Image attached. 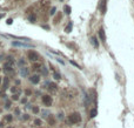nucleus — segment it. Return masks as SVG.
Listing matches in <instances>:
<instances>
[{
  "label": "nucleus",
  "instance_id": "obj_1",
  "mask_svg": "<svg viewBox=\"0 0 134 128\" xmlns=\"http://www.w3.org/2000/svg\"><path fill=\"white\" fill-rule=\"evenodd\" d=\"M81 121V116L79 113H73L68 116V122L72 123V125H75V123H79Z\"/></svg>",
  "mask_w": 134,
  "mask_h": 128
},
{
  "label": "nucleus",
  "instance_id": "obj_2",
  "mask_svg": "<svg viewBox=\"0 0 134 128\" xmlns=\"http://www.w3.org/2000/svg\"><path fill=\"white\" fill-rule=\"evenodd\" d=\"M27 57H28V59H29L31 61H37V60L39 59V54H38L35 51H28Z\"/></svg>",
  "mask_w": 134,
  "mask_h": 128
},
{
  "label": "nucleus",
  "instance_id": "obj_3",
  "mask_svg": "<svg viewBox=\"0 0 134 128\" xmlns=\"http://www.w3.org/2000/svg\"><path fill=\"white\" fill-rule=\"evenodd\" d=\"M42 102H44L45 106L50 107V106H52V98L50 95H44L42 96Z\"/></svg>",
  "mask_w": 134,
  "mask_h": 128
},
{
  "label": "nucleus",
  "instance_id": "obj_4",
  "mask_svg": "<svg viewBox=\"0 0 134 128\" xmlns=\"http://www.w3.org/2000/svg\"><path fill=\"white\" fill-rule=\"evenodd\" d=\"M106 0H101L100 1V5H99V8H100V11H101V13L102 14H105L106 13Z\"/></svg>",
  "mask_w": 134,
  "mask_h": 128
},
{
  "label": "nucleus",
  "instance_id": "obj_5",
  "mask_svg": "<svg viewBox=\"0 0 134 128\" xmlns=\"http://www.w3.org/2000/svg\"><path fill=\"white\" fill-rule=\"evenodd\" d=\"M29 80H31V82L32 84H39V81H40V76L39 75H37V74H34V75H32L31 78H29Z\"/></svg>",
  "mask_w": 134,
  "mask_h": 128
},
{
  "label": "nucleus",
  "instance_id": "obj_6",
  "mask_svg": "<svg viewBox=\"0 0 134 128\" xmlns=\"http://www.w3.org/2000/svg\"><path fill=\"white\" fill-rule=\"evenodd\" d=\"M13 46H17V47H33V45H29V43H17V41H13Z\"/></svg>",
  "mask_w": 134,
  "mask_h": 128
},
{
  "label": "nucleus",
  "instance_id": "obj_7",
  "mask_svg": "<svg viewBox=\"0 0 134 128\" xmlns=\"http://www.w3.org/2000/svg\"><path fill=\"white\" fill-rule=\"evenodd\" d=\"M99 37H100V39H101V41H106V37H105V31L104 28H100L99 29Z\"/></svg>",
  "mask_w": 134,
  "mask_h": 128
},
{
  "label": "nucleus",
  "instance_id": "obj_8",
  "mask_svg": "<svg viewBox=\"0 0 134 128\" xmlns=\"http://www.w3.org/2000/svg\"><path fill=\"white\" fill-rule=\"evenodd\" d=\"M34 125H35V126H41V120H40V119H35Z\"/></svg>",
  "mask_w": 134,
  "mask_h": 128
},
{
  "label": "nucleus",
  "instance_id": "obj_9",
  "mask_svg": "<svg viewBox=\"0 0 134 128\" xmlns=\"http://www.w3.org/2000/svg\"><path fill=\"white\" fill-rule=\"evenodd\" d=\"M21 74H22L24 76H26L27 74H28V71H27L26 68H22V69H21Z\"/></svg>",
  "mask_w": 134,
  "mask_h": 128
},
{
  "label": "nucleus",
  "instance_id": "obj_10",
  "mask_svg": "<svg viewBox=\"0 0 134 128\" xmlns=\"http://www.w3.org/2000/svg\"><path fill=\"white\" fill-rule=\"evenodd\" d=\"M95 115H96V109L94 108V109H92V111H91V117H94Z\"/></svg>",
  "mask_w": 134,
  "mask_h": 128
},
{
  "label": "nucleus",
  "instance_id": "obj_11",
  "mask_svg": "<svg viewBox=\"0 0 134 128\" xmlns=\"http://www.w3.org/2000/svg\"><path fill=\"white\" fill-rule=\"evenodd\" d=\"M65 12H66L67 14L71 13V7H69V6H65Z\"/></svg>",
  "mask_w": 134,
  "mask_h": 128
},
{
  "label": "nucleus",
  "instance_id": "obj_12",
  "mask_svg": "<svg viewBox=\"0 0 134 128\" xmlns=\"http://www.w3.org/2000/svg\"><path fill=\"white\" fill-rule=\"evenodd\" d=\"M92 43H94V46H95V47H98V46H99V43H96V39H95V38H92Z\"/></svg>",
  "mask_w": 134,
  "mask_h": 128
},
{
  "label": "nucleus",
  "instance_id": "obj_13",
  "mask_svg": "<svg viewBox=\"0 0 134 128\" xmlns=\"http://www.w3.org/2000/svg\"><path fill=\"white\" fill-rule=\"evenodd\" d=\"M54 78H55L56 80H59L61 76H60V74H59V73H55V72H54Z\"/></svg>",
  "mask_w": 134,
  "mask_h": 128
},
{
  "label": "nucleus",
  "instance_id": "obj_14",
  "mask_svg": "<svg viewBox=\"0 0 134 128\" xmlns=\"http://www.w3.org/2000/svg\"><path fill=\"white\" fill-rule=\"evenodd\" d=\"M71 29H72V24H69L68 26H67V28H66V32L67 33H69L71 32Z\"/></svg>",
  "mask_w": 134,
  "mask_h": 128
},
{
  "label": "nucleus",
  "instance_id": "obj_15",
  "mask_svg": "<svg viewBox=\"0 0 134 128\" xmlns=\"http://www.w3.org/2000/svg\"><path fill=\"white\" fill-rule=\"evenodd\" d=\"M48 122H50L51 125H54V119L53 117H50V119H48Z\"/></svg>",
  "mask_w": 134,
  "mask_h": 128
},
{
  "label": "nucleus",
  "instance_id": "obj_16",
  "mask_svg": "<svg viewBox=\"0 0 134 128\" xmlns=\"http://www.w3.org/2000/svg\"><path fill=\"white\" fill-rule=\"evenodd\" d=\"M50 88H52V89H56V85H54V84H50Z\"/></svg>",
  "mask_w": 134,
  "mask_h": 128
},
{
  "label": "nucleus",
  "instance_id": "obj_17",
  "mask_svg": "<svg viewBox=\"0 0 134 128\" xmlns=\"http://www.w3.org/2000/svg\"><path fill=\"white\" fill-rule=\"evenodd\" d=\"M6 108H10L11 107V101H8V102H6V106H5Z\"/></svg>",
  "mask_w": 134,
  "mask_h": 128
},
{
  "label": "nucleus",
  "instance_id": "obj_18",
  "mask_svg": "<svg viewBox=\"0 0 134 128\" xmlns=\"http://www.w3.org/2000/svg\"><path fill=\"white\" fill-rule=\"evenodd\" d=\"M33 112H34V113H38V112H39V108H38V107H33Z\"/></svg>",
  "mask_w": 134,
  "mask_h": 128
},
{
  "label": "nucleus",
  "instance_id": "obj_19",
  "mask_svg": "<svg viewBox=\"0 0 134 128\" xmlns=\"http://www.w3.org/2000/svg\"><path fill=\"white\" fill-rule=\"evenodd\" d=\"M12 99H13V100H18V99H19V95L14 94V95H13V98H12Z\"/></svg>",
  "mask_w": 134,
  "mask_h": 128
},
{
  "label": "nucleus",
  "instance_id": "obj_20",
  "mask_svg": "<svg viewBox=\"0 0 134 128\" xmlns=\"http://www.w3.org/2000/svg\"><path fill=\"white\" fill-rule=\"evenodd\" d=\"M6 120H7V121H12V116H7Z\"/></svg>",
  "mask_w": 134,
  "mask_h": 128
},
{
  "label": "nucleus",
  "instance_id": "obj_21",
  "mask_svg": "<svg viewBox=\"0 0 134 128\" xmlns=\"http://www.w3.org/2000/svg\"><path fill=\"white\" fill-rule=\"evenodd\" d=\"M54 12H55V8H52V12H51V14H54Z\"/></svg>",
  "mask_w": 134,
  "mask_h": 128
}]
</instances>
